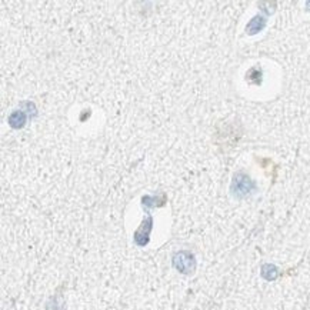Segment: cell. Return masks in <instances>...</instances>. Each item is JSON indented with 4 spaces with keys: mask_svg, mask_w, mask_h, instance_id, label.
<instances>
[{
    "mask_svg": "<svg viewBox=\"0 0 310 310\" xmlns=\"http://www.w3.org/2000/svg\"><path fill=\"white\" fill-rule=\"evenodd\" d=\"M255 189V183L250 180V177L244 173H237L234 174V179L232 183V192L236 198H244L252 193Z\"/></svg>",
    "mask_w": 310,
    "mask_h": 310,
    "instance_id": "6da1fadb",
    "label": "cell"
},
{
    "mask_svg": "<svg viewBox=\"0 0 310 310\" xmlns=\"http://www.w3.org/2000/svg\"><path fill=\"white\" fill-rule=\"evenodd\" d=\"M263 27H265V19L260 18V16H256V18L252 19V22L247 25L246 30H247L249 35H255V33L260 32Z\"/></svg>",
    "mask_w": 310,
    "mask_h": 310,
    "instance_id": "7a4b0ae2",
    "label": "cell"
}]
</instances>
